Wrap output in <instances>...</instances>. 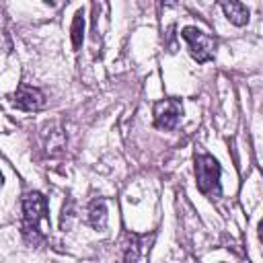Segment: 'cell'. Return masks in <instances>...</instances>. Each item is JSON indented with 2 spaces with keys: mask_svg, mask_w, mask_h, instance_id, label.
I'll list each match as a JSON object with an SVG mask.
<instances>
[{
  "mask_svg": "<svg viewBox=\"0 0 263 263\" xmlns=\"http://www.w3.org/2000/svg\"><path fill=\"white\" fill-rule=\"evenodd\" d=\"M41 220H47V199L39 191L25 193V197H23V236L33 247H37L45 238V234L39 228Z\"/></svg>",
  "mask_w": 263,
  "mask_h": 263,
  "instance_id": "6da1fadb",
  "label": "cell"
},
{
  "mask_svg": "<svg viewBox=\"0 0 263 263\" xmlns=\"http://www.w3.org/2000/svg\"><path fill=\"white\" fill-rule=\"evenodd\" d=\"M181 37L187 41L189 45V53L197 64H205L214 60L216 53V39L212 35H208L205 31L197 29V27H185L181 31Z\"/></svg>",
  "mask_w": 263,
  "mask_h": 263,
  "instance_id": "7a4b0ae2",
  "label": "cell"
},
{
  "mask_svg": "<svg viewBox=\"0 0 263 263\" xmlns=\"http://www.w3.org/2000/svg\"><path fill=\"white\" fill-rule=\"evenodd\" d=\"M195 181L203 195L220 189V164L212 154L195 156Z\"/></svg>",
  "mask_w": 263,
  "mask_h": 263,
  "instance_id": "3957f363",
  "label": "cell"
},
{
  "mask_svg": "<svg viewBox=\"0 0 263 263\" xmlns=\"http://www.w3.org/2000/svg\"><path fill=\"white\" fill-rule=\"evenodd\" d=\"M183 115V105L179 99H164L154 105V125L168 132L175 129Z\"/></svg>",
  "mask_w": 263,
  "mask_h": 263,
  "instance_id": "277c9868",
  "label": "cell"
},
{
  "mask_svg": "<svg viewBox=\"0 0 263 263\" xmlns=\"http://www.w3.org/2000/svg\"><path fill=\"white\" fill-rule=\"evenodd\" d=\"M12 105L21 111H39L45 107V95L29 84H21L14 92H12Z\"/></svg>",
  "mask_w": 263,
  "mask_h": 263,
  "instance_id": "5b68a950",
  "label": "cell"
},
{
  "mask_svg": "<svg viewBox=\"0 0 263 263\" xmlns=\"http://www.w3.org/2000/svg\"><path fill=\"white\" fill-rule=\"evenodd\" d=\"M220 4H222V10H224L226 18H228L232 25L245 27V25L249 23L251 12H249V8H247L240 0H220Z\"/></svg>",
  "mask_w": 263,
  "mask_h": 263,
  "instance_id": "8992f818",
  "label": "cell"
},
{
  "mask_svg": "<svg viewBox=\"0 0 263 263\" xmlns=\"http://www.w3.org/2000/svg\"><path fill=\"white\" fill-rule=\"evenodd\" d=\"M88 224L97 230L105 228L107 224V205L103 199H92L88 205Z\"/></svg>",
  "mask_w": 263,
  "mask_h": 263,
  "instance_id": "52a82bcc",
  "label": "cell"
},
{
  "mask_svg": "<svg viewBox=\"0 0 263 263\" xmlns=\"http://www.w3.org/2000/svg\"><path fill=\"white\" fill-rule=\"evenodd\" d=\"M70 35H72V47L78 51L82 47V41H84V10L82 8L76 10V14H74Z\"/></svg>",
  "mask_w": 263,
  "mask_h": 263,
  "instance_id": "ba28073f",
  "label": "cell"
},
{
  "mask_svg": "<svg viewBox=\"0 0 263 263\" xmlns=\"http://www.w3.org/2000/svg\"><path fill=\"white\" fill-rule=\"evenodd\" d=\"M138 240H140V238H138L136 234H127V242L123 245V249H125L123 259H125V261H129V259H132V261L140 259V251H138L140 245H138Z\"/></svg>",
  "mask_w": 263,
  "mask_h": 263,
  "instance_id": "9c48e42d",
  "label": "cell"
},
{
  "mask_svg": "<svg viewBox=\"0 0 263 263\" xmlns=\"http://www.w3.org/2000/svg\"><path fill=\"white\" fill-rule=\"evenodd\" d=\"M43 2H45L47 6H58V2H60V0H43Z\"/></svg>",
  "mask_w": 263,
  "mask_h": 263,
  "instance_id": "30bf717a",
  "label": "cell"
},
{
  "mask_svg": "<svg viewBox=\"0 0 263 263\" xmlns=\"http://www.w3.org/2000/svg\"><path fill=\"white\" fill-rule=\"evenodd\" d=\"M2 183H4V179H2V173H0V185H2Z\"/></svg>",
  "mask_w": 263,
  "mask_h": 263,
  "instance_id": "8fae6325",
  "label": "cell"
}]
</instances>
